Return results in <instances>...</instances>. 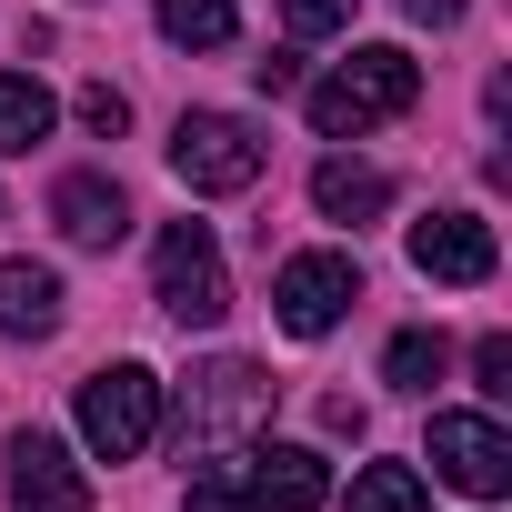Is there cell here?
<instances>
[{"label": "cell", "mask_w": 512, "mask_h": 512, "mask_svg": "<svg viewBox=\"0 0 512 512\" xmlns=\"http://www.w3.org/2000/svg\"><path fill=\"white\" fill-rule=\"evenodd\" d=\"M241 31V0H161V41H181V51H221Z\"/></svg>", "instance_id": "obj_16"}, {"label": "cell", "mask_w": 512, "mask_h": 512, "mask_svg": "<svg viewBox=\"0 0 512 512\" xmlns=\"http://www.w3.org/2000/svg\"><path fill=\"white\" fill-rule=\"evenodd\" d=\"M181 512H262V492L241 482V462H201L191 492H181Z\"/></svg>", "instance_id": "obj_18"}, {"label": "cell", "mask_w": 512, "mask_h": 512, "mask_svg": "<svg viewBox=\"0 0 512 512\" xmlns=\"http://www.w3.org/2000/svg\"><path fill=\"white\" fill-rule=\"evenodd\" d=\"M0 332H11V342L61 332V272L51 262H0Z\"/></svg>", "instance_id": "obj_12"}, {"label": "cell", "mask_w": 512, "mask_h": 512, "mask_svg": "<svg viewBox=\"0 0 512 512\" xmlns=\"http://www.w3.org/2000/svg\"><path fill=\"white\" fill-rule=\"evenodd\" d=\"M81 121H91L101 141H121V131H131V101H121L111 81H91V91H81Z\"/></svg>", "instance_id": "obj_20"}, {"label": "cell", "mask_w": 512, "mask_h": 512, "mask_svg": "<svg viewBox=\"0 0 512 512\" xmlns=\"http://www.w3.org/2000/svg\"><path fill=\"white\" fill-rule=\"evenodd\" d=\"M442 362H452V342H442V332H392L382 382H392V392H432V382H442Z\"/></svg>", "instance_id": "obj_17"}, {"label": "cell", "mask_w": 512, "mask_h": 512, "mask_svg": "<svg viewBox=\"0 0 512 512\" xmlns=\"http://www.w3.org/2000/svg\"><path fill=\"white\" fill-rule=\"evenodd\" d=\"M352 11H362V0H282V21H292L302 41H332V31H352Z\"/></svg>", "instance_id": "obj_19"}, {"label": "cell", "mask_w": 512, "mask_h": 512, "mask_svg": "<svg viewBox=\"0 0 512 512\" xmlns=\"http://www.w3.org/2000/svg\"><path fill=\"white\" fill-rule=\"evenodd\" d=\"M262 161H272V141L251 131L241 111H181V131H171V171L191 191H251Z\"/></svg>", "instance_id": "obj_4"}, {"label": "cell", "mask_w": 512, "mask_h": 512, "mask_svg": "<svg viewBox=\"0 0 512 512\" xmlns=\"http://www.w3.org/2000/svg\"><path fill=\"white\" fill-rule=\"evenodd\" d=\"M51 221H61V241L111 251V241L131 231V201H121V181H111V171H71V181L51 191Z\"/></svg>", "instance_id": "obj_11"}, {"label": "cell", "mask_w": 512, "mask_h": 512, "mask_svg": "<svg viewBox=\"0 0 512 512\" xmlns=\"http://www.w3.org/2000/svg\"><path fill=\"white\" fill-rule=\"evenodd\" d=\"M352 302H362V262L352 251H302V262H282V282H272V312H282L292 342H322Z\"/></svg>", "instance_id": "obj_6"}, {"label": "cell", "mask_w": 512, "mask_h": 512, "mask_svg": "<svg viewBox=\"0 0 512 512\" xmlns=\"http://www.w3.org/2000/svg\"><path fill=\"white\" fill-rule=\"evenodd\" d=\"M11 512H91V482L61 452V432H21L11 442Z\"/></svg>", "instance_id": "obj_9"}, {"label": "cell", "mask_w": 512, "mask_h": 512, "mask_svg": "<svg viewBox=\"0 0 512 512\" xmlns=\"http://www.w3.org/2000/svg\"><path fill=\"white\" fill-rule=\"evenodd\" d=\"M472 372H482V392H512V342H502V332H492V342H482V352H472Z\"/></svg>", "instance_id": "obj_22"}, {"label": "cell", "mask_w": 512, "mask_h": 512, "mask_svg": "<svg viewBox=\"0 0 512 512\" xmlns=\"http://www.w3.org/2000/svg\"><path fill=\"white\" fill-rule=\"evenodd\" d=\"M312 201H322L332 221H372V211H392V171H372V161H322V171H312Z\"/></svg>", "instance_id": "obj_13"}, {"label": "cell", "mask_w": 512, "mask_h": 512, "mask_svg": "<svg viewBox=\"0 0 512 512\" xmlns=\"http://www.w3.org/2000/svg\"><path fill=\"white\" fill-rule=\"evenodd\" d=\"M241 482L262 492V512H322L332 502V472L312 442H262V452H241Z\"/></svg>", "instance_id": "obj_10"}, {"label": "cell", "mask_w": 512, "mask_h": 512, "mask_svg": "<svg viewBox=\"0 0 512 512\" xmlns=\"http://www.w3.org/2000/svg\"><path fill=\"white\" fill-rule=\"evenodd\" d=\"M342 512H432V492H422L412 462H362L352 492H342Z\"/></svg>", "instance_id": "obj_15"}, {"label": "cell", "mask_w": 512, "mask_h": 512, "mask_svg": "<svg viewBox=\"0 0 512 512\" xmlns=\"http://www.w3.org/2000/svg\"><path fill=\"white\" fill-rule=\"evenodd\" d=\"M412 101H422V61L392 51V41H372V51H352L332 81H312V131H322V141H362V131H382V121L412 111Z\"/></svg>", "instance_id": "obj_1"}, {"label": "cell", "mask_w": 512, "mask_h": 512, "mask_svg": "<svg viewBox=\"0 0 512 512\" xmlns=\"http://www.w3.org/2000/svg\"><path fill=\"white\" fill-rule=\"evenodd\" d=\"M402 11H412V21H432V31H452V21H462V0H402Z\"/></svg>", "instance_id": "obj_23"}, {"label": "cell", "mask_w": 512, "mask_h": 512, "mask_svg": "<svg viewBox=\"0 0 512 512\" xmlns=\"http://www.w3.org/2000/svg\"><path fill=\"white\" fill-rule=\"evenodd\" d=\"M151 292H161V312H171L181 332H211V322L231 312V272H221V251H211L201 221H171V231H161V251H151Z\"/></svg>", "instance_id": "obj_3"}, {"label": "cell", "mask_w": 512, "mask_h": 512, "mask_svg": "<svg viewBox=\"0 0 512 512\" xmlns=\"http://www.w3.org/2000/svg\"><path fill=\"white\" fill-rule=\"evenodd\" d=\"M432 472L472 502H502L512 492V442L492 412H432Z\"/></svg>", "instance_id": "obj_7"}, {"label": "cell", "mask_w": 512, "mask_h": 512, "mask_svg": "<svg viewBox=\"0 0 512 512\" xmlns=\"http://www.w3.org/2000/svg\"><path fill=\"white\" fill-rule=\"evenodd\" d=\"M51 121H61V101H51L31 71H0V151H11V161H21V151H41V141H51Z\"/></svg>", "instance_id": "obj_14"}, {"label": "cell", "mask_w": 512, "mask_h": 512, "mask_svg": "<svg viewBox=\"0 0 512 512\" xmlns=\"http://www.w3.org/2000/svg\"><path fill=\"white\" fill-rule=\"evenodd\" d=\"M272 392H282V382H272L262 362H211V372H191V392H181V452L272 422Z\"/></svg>", "instance_id": "obj_5"}, {"label": "cell", "mask_w": 512, "mask_h": 512, "mask_svg": "<svg viewBox=\"0 0 512 512\" xmlns=\"http://www.w3.org/2000/svg\"><path fill=\"white\" fill-rule=\"evenodd\" d=\"M151 432H161V372H151V362H111V372L81 382V442H91L101 462L151 452Z\"/></svg>", "instance_id": "obj_2"}, {"label": "cell", "mask_w": 512, "mask_h": 512, "mask_svg": "<svg viewBox=\"0 0 512 512\" xmlns=\"http://www.w3.org/2000/svg\"><path fill=\"white\" fill-rule=\"evenodd\" d=\"M492 262H502V241H492L482 211H422L412 221V272L422 282H492Z\"/></svg>", "instance_id": "obj_8"}, {"label": "cell", "mask_w": 512, "mask_h": 512, "mask_svg": "<svg viewBox=\"0 0 512 512\" xmlns=\"http://www.w3.org/2000/svg\"><path fill=\"white\" fill-rule=\"evenodd\" d=\"M251 81L282 101V91H302V61H292V51H262V61H251Z\"/></svg>", "instance_id": "obj_21"}]
</instances>
